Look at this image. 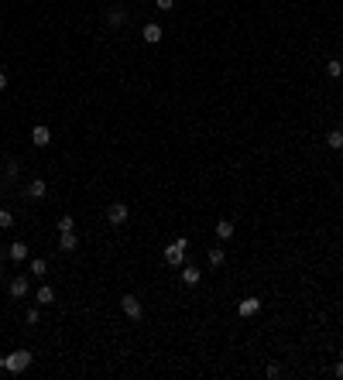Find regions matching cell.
<instances>
[{"label":"cell","instance_id":"cell-5","mask_svg":"<svg viewBox=\"0 0 343 380\" xmlns=\"http://www.w3.org/2000/svg\"><path fill=\"white\" fill-rule=\"evenodd\" d=\"M7 291H11V298H24V295L31 291V281H28V274H17V277L11 281V288H7Z\"/></svg>","mask_w":343,"mask_h":380},{"label":"cell","instance_id":"cell-21","mask_svg":"<svg viewBox=\"0 0 343 380\" xmlns=\"http://www.w3.org/2000/svg\"><path fill=\"white\" fill-rule=\"evenodd\" d=\"M69 230H76V219H72V216H62V219H58V233H69Z\"/></svg>","mask_w":343,"mask_h":380},{"label":"cell","instance_id":"cell-18","mask_svg":"<svg viewBox=\"0 0 343 380\" xmlns=\"http://www.w3.org/2000/svg\"><path fill=\"white\" fill-rule=\"evenodd\" d=\"M28 257V243H11V260H24Z\"/></svg>","mask_w":343,"mask_h":380},{"label":"cell","instance_id":"cell-3","mask_svg":"<svg viewBox=\"0 0 343 380\" xmlns=\"http://www.w3.org/2000/svg\"><path fill=\"white\" fill-rule=\"evenodd\" d=\"M120 308L127 312V319H144V305H141V301L134 298V295H124V298H120Z\"/></svg>","mask_w":343,"mask_h":380},{"label":"cell","instance_id":"cell-23","mask_svg":"<svg viewBox=\"0 0 343 380\" xmlns=\"http://www.w3.org/2000/svg\"><path fill=\"white\" fill-rule=\"evenodd\" d=\"M155 7H158V11H172V7H175V0H155Z\"/></svg>","mask_w":343,"mask_h":380},{"label":"cell","instance_id":"cell-24","mask_svg":"<svg viewBox=\"0 0 343 380\" xmlns=\"http://www.w3.org/2000/svg\"><path fill=\"white\" fill-rule=\"evenodd\" d=\"M38 319H41V312H38V308H28V322L38 325Z\"/></svg>","mask_w":343,"mask_h":380},{"label":"cell","instance_id":"cell-17","mask_svg":"<svg viewBox=\"0 0 343 380\" xmlns=\"http://www.w3.org/2000/svg\"><path fill=\"white\" fill-rule=\"evenodd\" d=\"M45 271H48V260H45V257H34V260H31V274H34V277H41Z\"/></svg>","mask_w":343,"mask_h":380},{"label":"cell","instance_id":"cell-6","mask_svg":"<svg viewBox=\"0 0 343 380\" xmlns=\"http://www.w3.org/2000/svg\"><path fill=\"white\" fill-rule=\"evenodd\" d=\"M31 140H34V148H48V144H52V130H48L45 124H38L31 130Z\"/></svg>","mask_w":343,"mask_h":380},{"label":"cell","instance_id":"cell-1","mask_svg":"<svg viewBox=\"0 0 343 380\" xmlns=\"http://www.w3.org/2000/svg\"><path fill=\"white\" fill-rule=\"evenodd\" d=\"M31 353L28 349H17V353H11V357H0V370H7V373H21V370L31 367Z\"/></svg>","mask_w":343,"mask_h":380},{"label":"cell","instance_id":"cell-10","mask_svg":"<svg viewBox=\"0 0 343 380\" xmlns=\"http://www.w3.org/2000/svg\"><path fill=\"white\" fill-rule=\"evenodd\" d=\"M34 301H38V305H52V301H55V288H52V284H41L38 295H34Z\"/></svg>","mask_w":343,"mask_h":380},{"label":"cell","instance_id":"cell-2","mask_svg":"<svg viewBox=\"0 0 343 380\" xmlns=\"http://www.w3.org/2000/svg\"><path fill=\"white\" fill-rule=\"evenodd\" d=\"M185 250H189V240H185V236H179L175 243H168V247H165V264L182 267L185 264Z\"/></svg>","mask_w":343,"mask_h":380},{"label":"cell","instance_id":"cell-11","mask_svg":"<svg viewBox=\"0 0 343 380\" xmlns=\"http://www.w3.org/2000/svg\"><path fill=\"white\" fill-rule=\"evenodd\" d=\"M106 24H110V28H120V24H127V11H120V7L106 11Z\"/></svg>","mask_w":343,"mask_h":380},{"label":"cell","instance_id":"cell-15","mask_svg":"<svg viewBox=\"0 0 343 380\" xmlns=\"http://www.w3.org/2000/svg\"><path fill=\"white\" fill-rule=\"evenodd\" d=\"M206 260H209V267H220V264H223V260H227V250H223V247H213Z\"/></svg>","mask_w":343,"mask_h":380},{"label":"cell","instance_id":"cell-4","mask_svg":"<svg viewBox=\"0 0 343 380\" xmlns=\"http://www.w3.org/2000/svg\"><path fill=\"white\" fill-rule=\"evenodd\" d=\"M127 216H131V209H127L124 202H114V206L106 209V219H110V226H124Z\"/></svg>","mask_w":343,"mask_h":380},{"label":"cell","instance_id":"cell-20","mask_svg":"<svg viewBox=\"0 0 343 380\" xmlns=\"http://www.w3.org/2000/svg\"><path fill=\"white\" fill-rule=\"evenodd\" d=\"M14 226V216H11V209H0V230H11Z\"/></svg>","mask_w":343,"mask_h":380},{"label":"cell","instance_id":"cell-28","mask_svg":"<svg viewBox=\"0 0 343 380\" xmlns=\"http://www.w3.org/2000/svg\"><path fill=\"white\" fill-rule=\"evenodd\" d=\"M340 62H343V55H340Z\"/></svg>","mask_w":343,"mask_h":380},{"label":"cell","instance_id":"cell-27","mask_svg":"<svg viewBox=\"0 0 343 380\" xmlns=\"http://www.w3.org/2000/svg\"><path fill=\"white\" fill-rule=\"evenodd\" d=\"M340 158H343V148H340Z\"/></svg>","mask_w":343,"mask_h":380},{"label":"cell","instance_id":"cell-25","mask_svg":"<svg viewBox=\"0 0 343 380\" xmlns=\"http://www.w3.org/2000/svg\"><path fill=\"white\" fill-rule=\"evenodd\" d=\"M7 89V76H4V72H0V92Z\"/></svg>","mask_w":343,"mask_h":380},{"label":"cell","instance_id":"cell-8","mask_svg":"<svg viewBox=\"0 0 343 380\" xmlns=\"http://www.w3.org/2000/svg\"><path fill=\"white\" fill-rule=\"evenodd\" d=\"M76 247H79V236H76L72 230H69V233H58V250H62V253H72Z\"/></svg>","mask_w":343,"mask_h":380},{"label":"cell","instance_id":"cell-26","mask_svg":"<svg viewBox=\"0 0 343 380\" xmlns=\"http://www.w3.org/2000/svg\"><path fill=\"white\" fill-rule=\"evenodd\" d=\"M333 373H336V377H343V363H336V367H333Z\"/></svg>","mask_w":343,"mask_h":380},{"label":"cell","instance_id":"cell-19","mask_svg":"<svg viewBox=\"0 0 343 380\" xmlns=\"http://www.w3.org/2000/svg\"><path fill=\"white\" fill-rule=\"evenodd\" d=\"M326 72H330L333 79H340V76H343V62H340V58H333L330 65H326Z\"/></svg>","mask_w":343,"mask_h":380},{"label":"cell","instance_id":"cell-16","mask_svg":"<svg viewBox=\"0 0 343 380\" xmlns=\"http://www.w3.org/2000/svg\"><path fill=\"white\" fill-rule=\"evenodd\" d=\"M326 144H330L333 151H340L343 148V130H330V134H326Z\"/></svg>","mask_w":343,"mask_h":380},{"label":"cell","instance_id":"cell-12","mask_svg":"<svg viewBox=\"0 0 343 380\" xmlns=\"http://www.w3.org/2000/svg\"><path fill=\"white\" fill-rule=\"evenodd\" d=\"M217 236H220L223 243L233 236V219H220V223H217Z\"/></svg>","mask_w":343,"mask_h":380},{"label":"cell","instance_id":"cell-7","mask_svg":"<svg viewBox=\"0 0 343 380\" xmlns=\"http://www.w3.org/2000/svg\"><path fill=\"white\" fill-rule=\"evenodd\" d=\"M258 312H261V301H258V298H244V301L237 305V315H240V319H251V315H258Z\"/></svg>","mask_w":343,"mask_h":380},{"label":"cell","instance_id":"cell-9","mask_svg":"<svg viewBox=\"0 0 343 380\" xmlns=\"http://www.w3.org/2000/svg\"><path fill=\"white\" fill-rule=\"evenodd\" d=\"M161 35H165V31H161V24H144V41H148V45H158Z\"/></svg>","mask_w":343,"mask_h":380},{"label":"cell","instance_id":"cell-22","mask_svg":"<svg viewBox=\"0 0 343 380\" xmlns=\"http://www.w3.org/2000/svg\"><path fill=\"white\" fill-rule=\"evenodd\" d=\"M17 172H21V164H17V161H11V164H7V178H11V182L17 178Z\"/></svg>","mask_w":343,"mask_h":380},{"label":"cell","instance_id":"cell-13","mask_svg":"<svg viewBox=\"0 0 343 380\" xmlns=\"http://www.w3.org/2000/svg\"><path fill=\"white\" fill-rule=\"evenodd\" d=\"M199 277H203V274H199V267H192V264L182 267V281L189 284V288H192V284H199Z\"/></svg>","mask_w":343,"mask_h":380},{"label":"cell","instance_id":"cell-14","mask_svg":"<svg viewBox=\"0 0 343 380\" xmlns=\"http://www.w3.org/2000/svg\"><path fill=\"white\" fill-rule=\"evenodd\" d=\"M45 192H48V185L41 182V178H34V182L28 185V196H31V199H41V196H45Z\"/></svg>","mask_w":343,"mask_h":380}]
</instances>
